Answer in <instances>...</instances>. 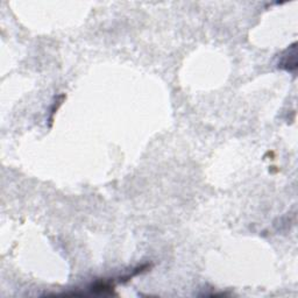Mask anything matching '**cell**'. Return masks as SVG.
Listing matches in <instances>:
<instances>
[{
	"label": "cell",
	"instance_id": "obj_1",
	"mask_svg": "<svg viewBox=\"0 0 298 298\" xmlns=\"http://www.w3.org/2000/svg\"><path fill=\"white\" fill-rule=\"evenodd\" d=\"M286 55L282 57V61L280 62V68L285 69L286 71L293 72L297 68V59H296V44H293L291 47L286 50Z\"/></svg>",
	"mask_w": 298,
	"mask_h": 298
}]
</instances>
